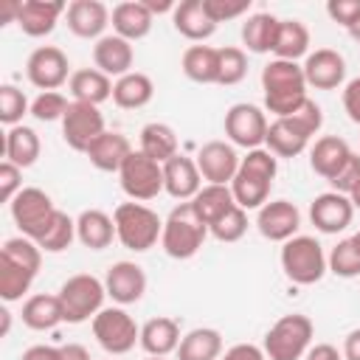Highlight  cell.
<instances>
[{
  "label": "cell",
  "mask_w": 360,
  "mask_h": 360,
  "mask_svg": "<svg viewBox=\"0 0 360 360\" xmlns=\"http://www.w3.org/2000/svg\"><path fill=\"white\" fill-rule=\"evenodd\" d=\"M307 76L298 62L270 59L262 68V90H264V110L276 118L292 115L309 96H307Z\"/></svg>",
  "instance_id": "6da1fadb"
},
{
  "label": "cell",
  "mask_w": 360,
  "mask_h": 360,
  "mask_svg": "<svg viewBox=\"0 0 360 360\" xmlns=\"http://www.w3.org/2000/svg\"><path fill=\"white\" fill-rule=\"evenodd\" d=\"M276 174H278V158L264 146L250 149L239 160V172L231 180V191H233L236 205L245 211H253V208L259 211L270 200V188H273Z\"/></svg>",
  "instance_id": "7a4b0ae2"
},
{
  "label": "cell",
  "mask_w": 360,
  "mask_h": 360,
  "mask_svg": "<svg viewBox=\"0 0 360 360\" xmlns=\"http://www.w3.org/2000/svg\"><path fill=\"white\" fill-rule=\"evenodd\" d=\"M208 236V225L197 217L191 202H177L169 217L163 219V233H160V248L166 250L169 259H191L202 248Z\"/></svg>",
  "instance_id": "3957f363"
},
{
  "label": "cell",
  "mask_w": 360,
  "mask_h": 360,
  "mask_svg": "<svg viewBox=\"0 0 360 360\" xmlns=\"http://www.w3.org/2000/svg\"><path fill=\"white\" fill-rule=\"evenodd\" d=\"M112 219H115V236L127 250L143 253L160 242L163 219L158 217V211H152L143 202H121L112 211Z\"/></svg>",
  "instance_id": "277c9868"
},
{
  "label": "cell",
  "mask_w": 360,
  "mask_h": 360,
  "mask_svg": "<svg viewBox=\"0 0 360 360\" xmlns=\"http://www.w3.org/2000/svg\"><path fill=\"white\" fill-rule=\"evenodd\" d=\"M278 259H281L284 276H287L292 284H301V287L318 284V281L323 278V273L329 270L326 253H323L321 242H318L315 236H304V233L287 239Z\"/></svg>",
  "instance_id": "5b68a950"
},
{
  "label": "cell",
  "mask_w": 360,
  "mask_h": 360,
  "mask_svg": "<svg viewBox=\"0 0 360 360\" xmlns=\"http://www.w3.org/2000/svg\"><path fill=\"white\" fill-rule=\"evenodd\" d=\"M312 335H315L312 321L301 312H290V315H281L267 329L262 349L267 360H301L312 346Z\"/></svg>",
  "instance_id": "8992f818"
},
{
  "label": "cell",
  "mask_w": 360,
  "mask_h": 360,
  "mask_svg": "<svg viewBox=\"0 0 360 360\" xmlns=\"http://www.w3.org/2000/svg\"><path fill=\"white\" fill-rule=\"evenodd\" d=\"M59 301H62V312L68 323H84L90 318H96L104 309V281L90 276V273H76L70 276L62 287H59Z\"/></svg>",
  "instance_id": "52a82bcc"
},
{
  "label": "cell",
  "mask_w": 360,
  "mask_h": 360,
  "mask_svg": "<svg viewBox=\"0 0 360 360\" xmlns=\"http://www.w3.org/2000/svg\"><path fill=\"white\" fill-rule=\"evenodd\" d=\"M93 338L107 354H127L141 343V326L124 307H104L93 318Z\"/></svg>",
  "instance_id": "ba28073f"
},
{
  "label": "cell",
  "mask_w": 360,
  "mask_h": 360,
  "mask_svg": "<svg viewBox=\"0 0 360 360\" xmlns=\"http://www.w3.org/2000/svg\"><path fill=\"white\" fill-rule=\"evenodd\" d=\"M118 183L132 202L155 200L163 191V166L158 160L146 158L141 149H132V155L124 160V166L118 172Z\"/></svg>",
  "instance_id": "9c48e42d"
},
{
  "label": "cell",
  "mask_w": 360,
  "mask_h": 360,
  "mask_svg": "<svg viewBox=\"0 0 360 360\" xmlns=\"http://www.w3.org/2000/svg\"><path fill=\"white\" fill-rule=\"evenodd\" d=\"M8 208H11V219H14V225L20 228V233L28 236V239H34V242L42 236V231L48 228V222H51L53 214H56L53 200H51L42 188H37V186L22 188V191L8 202Z\"/></svg>",
  "instance_id": "30bf717a"
},
{
  "label": "cell",
  "mask_w": 360,
  "mask_h": 360,
  "mask_svg": "<svg viewBox=\"0 0 360 360\" xmlns=\"http://www.w3.org/2000/svg\"><path fill=\"white\" fill-rule=\"evenodd\" d=\"M267 115L262 107L256 104H248V101H239L233 107H228L225 112V135L233 146H242V149H259L264 146V138H267Z\"/></svg>",
  "instance_id": "8fae6325"
},
{
  "label": "cell",
  "mask_w": 360,
  "mask_h": 360,
  "mask_svg": "<svg viewBox=\"0 0 360 360\" xmlns=\"http://www.w3.org/2000/svg\"><path fill=\"white\" fill-rule=\"evenodd\" d=\"M25 76L34 87H39L42 93L62 87L65 82H70V62L65 56L62 48L56 45H39L31 51L28 62H25Z\"/></svg>",
  "instance_id": "7c38bea8"
},
{
  "label": "cell",
  "mask_w": 360,
  "mask_h": 360,
  "mask_svg": "<svg viewBox=\"0 0 360 360\" xmlns=\"http://www.w3.org/2000/svg\"><path fill=\"white\" fill-rule=\"evenodd\" d=\"M104 132V115L96 104L70 101L62 118V138L73 152H87L90 143Z\"/></svg>",
  "instance_id": "4fadbf2b"
},
{
  "label": "cell",
  "mask_w": 360,
  "mask_h": 360,
  "mask_svg": "<svg viewBox=\"0 0 360 360\" xmlns=\"http://www.w3.org/2000/svg\"><path fill=\"white\" fill-rule=\"evenodd\" d=\"M256 228L270 242H287L298 236L301 228V211L290 200H267L256 214Z\"/></svg>",
  "instance_id": "5bb4252c"
},
{
  "label": "cell",
  "mask_w": 360,
  "mask_h": 360,
  "mask_svg": "<svg viewBox=\"0 0 360 360\" xmlns=\"http://www.w3.org/2000/svg\"><path fill=\"white\" fill-rule=\"evenodd\" d=\"M239 160L242 158L236 155L233 143H225V141H208L197 152V169L202 180L217 183V186H231V180L239 172Z\"/></svg>",
  "instance_id": "9a60e30c"
},
{
  "label": "cell",
  "mask_w": 360,
  "mask_h": 360,
  "mask_svg": "<svg viewBox=\"0 0 360 360\" xmlns=\"http://www.w3.org/2000/svg\"><path fill=\"white\" fill-rule=\"evenodd\" d=\"M104 290L118 307L138 304L146 292V273L135 262H115L104 273Z\"/></svg>",
  "instance_id": "2e32d148"
},
{
  "label": "cell",
  "mask_w": 360,
  "mask_h": 360,
  "mask_svg": "<svg viewBox=\"0 0 360 360\" xmlns=\"http://www.w3.org/2000/svg\"><path fill=\"white\" fill-rule=\"evenodd\" d=\"M309 219L321 233H340L354 219V205L346 194L323 191L309 202Z\"/></svg>",
  "instance_id": "e0dca14e"
},
{
  "label": "cell",
  "mask_w": 360,
  "mask_h": 360,
  "mask_svg": "<svg viewBox=\"0 0 360 360\" xmlns=\"http://www.w3.org/2000/svg\"><path fill=\"white\" fill-rule=\"evenodd\" d=\"M304 76L307 84L315 90H335L346 79V59L335 48H318L304 59Z\"/></svg>",
  "instance_id": "ac0fdd59"
},
{
  "label": "cell",
  "mask_w": 360,
  "mask_h": 360,
  "mask_svg": "<svg viewBox=\"0 0 360 360\" xmlns=\"http://www.w3.org/2000/svg\"><path fill=\"white\" fill-rule=\"evenodd\" d=\"M202 188V174L197 169V160L186 155H174L172 160L163 163V191L180 202L194 200V194Z\"/></svg>",
  "instance_id": "d6986e66"
},
{
  "label": "cell",
  "mask_w": 360,
  "mask_h": 360,
  "mask_svg": "<svg viewBox=\"0 0 360 360\" xmlns=\"http://www.w3.org/2000/svg\"><path fill=\"white\" fill-rule=\"evenodd\" d=\"M110 8L101 0H73L65 11L68 28L82 39H101L110 25Z\"/></svg>",
  "instance_id": "ffe728a7"
},
{
  "label": "cell",
  "mask_w": 360,
  "mask_h": 360,
  "mask_svg": "<svg viewBox=\"0 0 360 360\" xmlns=\"http://www.w3.org/2000/svg\"><path fill=\"white\" fill-rule=\"evenodd\" d=\"M93 62L101 73H107L110 79H121L127 73H132V62H135V51L132 42H127L118 34H104L96 45H93Z\"/></svg>",
  "instance_id": "44dd1931"
},
{
  "label": "cell",
  "mask_w": 360,
  "mask_h": 360,
  "mask_svg": "<svg viewBox=\"0 0 360 360\" xmlns=\"http://www.w3.org/2000/svg\"><path fill=\"white\" fill-rule=\"evenodd\" d=\"M65 11H68V6L59 3V0H22L17 25L22 28L25 37L39 39V37H48L56 28V22Z\"/></svg>",
  "instance_id": "7402d4cb"
},
{
  "label": "cell",
  "mask_w": 360,
  "mask_h": 360,
  "mask_svg": "<svg viewBox=\"0 0 360 360\" xmlns=\"http://www.w3.org/2000/svg\"><path fill=\"white\" fill-rule=\"evenodd\" d=\"M309 132L292 118H276L267 127V138H264V149H270L276 158H298L307 146H309Z\"/></svg>",
  "instance_id": "603a6c76"
},
{
  "label": "cell",
  "mask_w": 360,
  "mask_h": 360,
  "mask_svg": "<svg viewBox=\"0 0 360 360\" xmlns=\"http://www.w3.org/2000/svg\"><path fill=\"white\" fill-rule=\"evenodd\" d=\"M172 25H174L177 34H183L186 39H191L197 45H202L217 31V22L205 11V0H183V3H177V8L172 11Z\"/></svg>",
  "instance_id": "cb8c5ba5"
},
{
  "label": "cell",
  "mask_w": 360,
  "mask_h": 360,
  "mask_svg": "<svg viewBox=\"0 0 360 360\" xmlns=\"http://www.w3.org/2000/svg\"><path fill=\"white\" fill-rule=\"evenodd\" d=\"M183 335H180V323L169 315H158L149 318L141 326V349L149 357H169L172 352H177Z\"/></svg>",
  "instance_id": "d4e9b609"
},
{
  "label": "cell",
  "mask_w": 360,
  "mask_h": 360,
  "mask_svg": "<svg viewBox=\"0 0 360 360\" xmlns=\"http://www.w3.org/2000/svg\"><path fill=\"white\" fill-rule=\"evenodd\" d=\"M152 22H155V14L143 6V0H124L112 8L110 14V25L118 37H124L127 42H135V39H143L149 31H152Z\"/></svg>",
  "instance_id": "484cf974"
},
{
  "label": "cell",
  "mask_w": 360,
  "mask_h": 360,
  "mask_svg": "<svg viewBox=\"0 0 360 360\" xmlns=\"http://www.w3.org/2000/svg\"><path fill=\"white\" fill-rule=\"evenodd\" d=\"M84 155H87V160H90L98 172H121L124 160L132 155V143H129L127 135L104 129V132L90 143V149H87Z\"/></svg>",
  "instance_id": "4316f807"
},
{
  "label": "cell",
  "mask_w": 360,
  "mask_h": 360,
  "mask_svg": "<svg viewBox=\"0 0 360 360\" xmlns=\"http://www.w3.org/2000/svg\"><path fill=\"white\" fill-rule=\"evenodd\" d=\"M76 239L90 250H104L112 245L115 236V219L101 208H84L76 217Z\"/></svg>",
  "instance_id": "83f0119b"
},
{
  "label": "cell",
  "mask_w": 360,
  "mask_h": 360,
  "mask_svg": "<svg viewBox=\"0 0 360 360\" xmlns=\"http://www.w3.org/2000/svg\"><path fill=\"white\" fill-rule=\"evenodd\" d=\"M349 158H352V149H349V143H346L343 138H338V135H323V138H318V141L312 143V149H309V166H312V172L321 174L326 183L346 166Z\"/></svg>",
  "instance_id": "f1b7e54d"
},
{
  "label": "cell",
  "mask_w": 360,
  "mask_h": 360,
  "mask_svg": "<svg viewBox=\"0 0 360 360\" xmlns=\"http://www.w3.org/2000/svg\"><path fill=\"white\" fill-rule=\"evenodd\" d=\"M112 79L107 73H101L98 68H82V70H73L68 87H70V96L73 101H84V104H104L107 98H112Z\"/></svg>",
  "instance_id": "f546056e"
},
{
  "label": "cell",
  "mask_w": 360,
  "mask_h": 360,
  "mask_svg": "<svg viewBox=\"0 0 360 360\" xmlns=\"http://www.w3.org/2000/svg\"><path fill=\"white\" fill-rule=\"evenodd\" d=\"M39 152H42L39 135L31 127H25V124L11 127L6 132V138H3V155H6V160H11L20 169L34 166L39 160Z\"/></svg>",
  "instance_id": "4dcf8cb0"
},
{
  "label": "cell",
  "mask_w": 360,
  "mask_h": 360,
  "mask_svg": "<svg viewBox=\"0 0 360 360\" xmlns=\"http://www.w3.org/2000/svg\"><path fill=\"white\" fill-rule=\"evenodd\" d=\"M22 323L34 332H45V329H53L65 321V312H62V301L59 295H48V292H37L31 295L25 304H22V312H20Z\"/></svg>",
  "instance_id": "1f68e13d"
},
{
  "label": "cell",
  "mask_w": 360,
  "mask_h": 360,
  "mask_svg": "<svg viewBox=\"0 0 360 360\" xmlns=\"http://www.w3.org/2000/svg\"><path fill=\"white\" fill-rule=\"evenodd\" d=\"M180 68H183L186 79H191L197 84H217V76H219V48L188 45L183 51Z\"/></svg>",
  "instance_id": "d6a6232c"
},
{
  "label": "cell",
  "mask_w": 360,
  "mask_h": 360,
  "mask_svg": "<svg viewBox=\"0 0 360 360\" xmlns=\"http://www.w3.org/2000/svg\"><path fill=\"white\" fill-rule=\"evenodd\" d=\"M152 96H155V82L138 70L115 79V84H112V101L121 110H141L152 101Z\"/></svg>",
  "instance_id": "836d02e7"
},
{
  "label": "cell",
  "mask_w": 360,
  "mask_h": 360,
  "mask_svg": "<svg viewBox=\"0 0 360 360\" xmlns=\"http://www.w3.org/2000/svg\"><path fill=\"white\" fill-rule=\"evenodd\" d=\"M222 357V335L211 326H197L183 335L177 346V360H219Z\"/></svg>",
  "instance_id": "e575fe53"
},
{
  "label": "cell",
  "mask_w": 360,
  "mask_h": 360,
  "mask_svg": "<svg viewBox=\"0 0 360 360\" xmlns=\"http://www.w3.org/2000/svg\"><path fill=\"white\" fill-rule=\"evenodd\" d=\"M188 202L194 205L197 217H200L208 228H211L222 214H228V211L236 205L231 186H217V183H205V186L194 194V200H188Z\"/></svg>",
  "instance_id": "d590c367"
},
{
  "label": "cell",
  "mask_w": 360,
  "mask_h": 360,
  "mask_svg": "<svg viewBox=\"0 0 360 360\" xmlns=\"http://www.w3.org/2000/svg\"><path fill=\"white\" fill-rule=\"evenodd\" d=\"M273 53L276 59H287V62H298L301 56H309V28L301 20H278Z\"/></svg>",
  "instance_id": "8d00e7d4"
},
{
  "label": "cell",
  "mask_w": 360,
  "mask_h": 360,
  "mask_svg": "<svg viewBox=\"0 0 360 360\" xmlns=\"http://www.w3.org/2000/svg\"><path fill=\"white\" fill-rule=\"evenodd\" d=\"M276 34H278V17L267 11L250 14L242 22V45L250 53H270L276 45Z\"/></svg>",
  "instance_id": "74e56055"
},
{
  "label": "cell",
  "mask_w": 360,
  "mask_h": 360,
  "mask_svg": "<svg viewBox=\"0 0 360 360\" xmlns=\"http://www.w3.org/2000/svg\"><path fill=\"white\" fill-rule=\"evenodd\" d=\"M138 149L146 158H152V160H158L163 166L166 160H172L177 155V132L163 121H149L141 129V146Z\"/></svg>",
  "instance_id": "f35d334b"
},
{
  "label": "cell",
  "mask_w": 360,
  "mask_h": 360,
  "mask_svg": "<svg viewBox=\"0 0 360 360\" xmlns=\"http://www.w3.org/2000/svg\"><path fill=\"white\" fill-rule=\"evenodd\" d=\"M34 278H37V273L31 267H25V264H20V262H14V259L0 253V298L6 304L20 301L31 290Z\"/></svg>",
  "instance_id": "ab89813d"
},
{
  "label": "cell",
  "mask_w": 360,
  "mask_h": 360,
  "mask_svg": "<svg viewBox=\"0 0 360 360\" xmlns=\"http://www.w3.org/2000/svg\"><path fill=\"white\" fill-rule=\"evenodd\" d=\"M76 239V219H70L65 211L56 208L53 219L48 222V228L42 231V236L37 239V245L45 250V253H62L70 248V242Z\"/></svg>",
  "instance_id": "60d3db41"
},
{
  "label": "cell",
  "mask_w": 360,
  "mask_h": 360,
  "mask_svg": "<svg viewBox=\"0 0 360 360\" xmlns=\"http://www.w3.org/2000/svg\"><path fill=\"white\" fill-rule=\"evenodd\" d=\"M326 264H329V273L340 276V278H357L360 276V253L357 248L352 245V239H340L329 256H326Z\"/></svg>",
  "instance_id": "b9f144b4"
},
{
  "label": "cell",
  "mask_w": 360,
  "mask_h": 360,
  "mask_svg": "<svg viewBox=\"0 0 360 360\" xmlns=\"http://www.w3.org/2000/svg\"><path fill=\"white\" fill-rule=\"evenodd\" d=\"M248 76V53L242 48H219V76H217V84H239L242 79Z\"/></svg>",
  "instance_id": "7bdbcfd3"
},
{
  "label": "cell",
  "mask_w": 360,
  "mask_h": 360,
  "mask_svg": "<svg viewBox=\"0 0 360 360\" xmlns=\"http://www.w3.org/2000/svg\"><path fill=\"white\" fill-rule=\"evenodd\" d=\"M25 112H31V104H28L25 93L20 87H14V84H3L0 87V121L11 129V127H17L22 121Z\"/></svg>",
  "instance_id": "ee69618b"
},
{
  "label": "cell",
  "mask_w": 360,
  "mask_h": 360,
  "mask_svg": "<svg viewBox=\"0 0 360 360\" xmlns=\"http://www.w3.org/2000/svg\"><path fill=\"white\" fill-rule=\"evenodd\" d=\"M245 231H248V211L239 208V205H233L228 214H222V217L208 228V233H211L217 242H239V239L245 236Z\"/></svg>",
  "instance_id": "f6af8a7d"
},
{
  "label": "cell",
  "mask_w": 360,
  "mask_h": 360,
  "mask_svg": "<svg viewBox=\"0 0 360 360\" xmlns=\"http://www.w3.org/2000/svg\"><path fill=\"white\" fill-rule=\"evenodd\" d=\"M68 107H70V101L59 90H48V93H39L31 101V115L37 121H62Z\"/></svg>",
  "instance_id": "bcb514c9"
},
{
  "label": "cell",
  "mask_w": 360,
  "mask_h": 360,
  "mask_svg": "<svg viewBox=\"0 0 360 360\" xmlns=\"http://www.w3.org/2000/svg\"><path fill=\"white\" fill-rule=\"evenodd\" d=\"M248 8H250V0H205V11L217 25L248 14Z\"/></svg>",
  "instance_id": "7dc6e473"
},
{
  "label": "cell",
  "mask_w": 360,
  "mask_h": 360,
  "mask_svg": "<svg viewBox=\"0 0 360 360\" xmlns=\"http://www.w3.org/2000/svg\"><path fill=\"white\" fill-rule=\"evenodd\" d=\"M360 183V155L357 152H352V158L346 160V166L329 180V186H332V191H338V194H352L354 191V186Z\"/></svg>",
  "instance_id": "c3c4849f"
},
{
  "label": "cell",
  "mask_w": 360,
  "mask_h": 360,
  "mask_svg": "<svg viewBox=\"0 0 360 360\" xmlns=\"http://www.w3.org/2000/svg\"><path fill=\"white\" fill-rule=\"evenodd\" d=\"M20 191H22V169L14 166L11 160H3L0 163V200L11 202Z\"/></svg>",
  "instance_id": "681fc988"
},
{
  "label": "cell",
  "mask_w": 360,
  "mask_h": 360,
  "mask_svg": "<svg viewBox=\"0 0 360 360\" xmlns=\"http://www.w3.org/2000/svg\"><path fill=\"white\" fill-rule=\"evenodd\" d=\"M326 14H329L338 25H343V28L349 31L352 22L360 17V0H329V3H326Z\"/></svg>",
  "instance_id": "f907efd6"
},
{
  "label": "cell",
  "mask_w": 360,
  "mask_h": 360,
  "mask_svg": "<svg viewBox=\"0 0 360 360\" xmlns=\"http://www.w3.org/2000/svg\"><path fill=\"white\" fill-rule=\"evenodd\" d=\"M343 110H346L349 121L360 124V76L346 82V87H343Z\"/></svg>",
  "instance_id": "816d5d0a"
},
{
  "label": "cell",
  "mask_w": 360,
  "mask_h": 360,
  "mask_svg": "<svg viewBox=\"0 0 360 360\" xmlns=\"http://www.w3.org/2000/svg\"><path fill=\"white\" fill-rule=\"evenodd\" d=\"M219 360H267V354H264V349H259L253 343H236Z\"/></svg>",
  "instance_id": "f5cc1de1"
},
{
  "label": "cell",
  "mask_w": 360,
  "mask_h": 360,
  "mask_svg": "<svg viewBox=\"0 0 360 360\" xmlns=\"http://www.w3.org/2000/svg\"><path fill=\"white\" fill-rule=\"evenodd\" d=\"M304 360H343V352H338V346L332 343H315L307 349Z\"/></svg>",
  "instance_id": "db71d44e"
},
{
  "label": "cell",
  "mask_w": 360,
  "mask_h": 360,
  "mask_svg": "<svg viewBox=\"0 0 360 360\" xmlns=\"http://www.w3.org/2000/svg\"><path fill=\"white\" fill-rule=\"evenodd\" d=\"M20 360H59V346H31L22 352Z\"/></svg>",
  "instance_id": "11a10c76"
},
{
  "label": "cell",
  "mask_w": 360,
  "mask_h": 360,
  "mask_svg": "<svg viewBox=\"0 0 360 360\" xmlns=\"http://www.w3.org/2000/svg\"><path fill=\"white\" fill-rule=\"evenodd\" d=\"M343 360H360V329H352L343 340Z\"/></svg>",
  "instance_id": "9f6ffc18"
},
{
  "label": "cell",
  "mask_w": 360,
  "mask_h": 360,
  "mask_svg": "<svg viewBox=\"0 0 360 360\" xmlns=\"http://www.w3.org/2000/svg\"><path fill=\"white\" fill-rule=\"evenodd\" d=\"M59 360H90V352L82 343H65L59 346Z\"/></svg>",
  "instance_id": "6f0895ef"
},
{
  "label": "cell",
  "mask_w": 360,
  "mask_h": 360,
  "mask_svg": "<svg viewBox=\"0 0 360 360\" xmlns=\"http://www.w3.org/2000/svg\"><path fill=\"white\" fill-rule=\"evenodd\" d=\"M20 0H6L3 6H0V25H8V22H17V17H20Z\"/></svg>",
  "instance_id": "680465c9"
},
{
  "label": "cell",
  "mask_w": 360,
  "mask_h": 360,
  "mask_svg": "<svg viewBox=\"0 0 360 360\" xmlns=\"http://www.w3.org/2000/svg\"><path fill=\"white\" fill-rule=\"evenodd\" d=\"M143 6L152 14H163V11H174L177 8V3H172V0H143Z\"/></svg>",
  "instance_id": "91938a15"
},
{
  "label": "cell",
  "mask_w": 360,
  "mask_h": 360,
  "mask_svg": "<svg viewBox=\"0 0 360 360\" xmlns=\"http://www.w3.org/2000/svg\"><path fill=\"white\" fill-rule=\"evenodd\" d=\"M349 200H352V205H354V208H360V183L354 186V191L349 194Z\"/></svg>",
  "instance_id": "94428289"
},
{
  "label": "cell",
  "mask_w": 360,
  "mask_h": 360,
  "mask_svg": "<svg viewBox=\"0 0 360 360\" xmlns=\"http://www.w3.org/2000/svg\"><path fill=\"white\" fill-rule=\"evenodd\" d=\"M349 34H352L354 39H360V17H357V20L352 22V28H349Z\"/></svg>",
  "instance_id": "6125c7cd"
},
{
  "label": "cell",
  "mask_w": 360,
  "mask_h": 360,
  "mask_svg": "<svg viewBox=\"0 0 360 360\" xmlns=\"http://www.w3.org/2000/svg\"><path fill=\"white\" fill-rule=\"evenodd\" d=\"M349 239H352V245H354V248H357V253H360V231H354Z\"/></svg>",
  "instance_id": "be15d7a7"
},
{
  "label": "cell",
  "mask_w": 360,
  "mask_h": 360,
  "mask_svg": "<svg viewBox=\"0 0 360 360\" xmlns=\"http://www.w3.org/2000/svg\"><path fill=\"white\" fill-rule=\"evenodd\" d=\"M146 360H166V357H146Z\"/></svg>",
  "instance_id": "e7e4bbea"
}]
</instances>
